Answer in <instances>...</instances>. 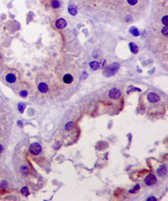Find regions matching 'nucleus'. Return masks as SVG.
Listing matches in <instances>:
<instances>
[{"label":"nucleus","instance_id":"obj_24","mask_svg":"<svg viewBox=\"0 0 168 201\" xmlns=\"http://www.w3.org/2000/svg\"><path fill=\"white\" fill-rule=\"evenodd\" d=\"M3 147L2 146L1 144H0V153H1V152H3Z\"/></svg>","mask_w":168,"mask_h":201},{"label":"nucleus","instance_id":"obj_11","mask_svg":"<svg viewBox=\"0 0 168 201\" xmlns=\"http://www.w3.org/2000/svg\"><path fill=\"white\" fill-rule=\"evenodd\" d=\"M130 50H131L134 54H137L138 51H139V48H138L137 44H134L133 42L130 43Z\"/></svg>","mask_w":168,"mask_h":201},{"label":"nucleus","instance_id":"obj_15","mask_svg":"<svg viewBox=\"0 0 168 201\" xmlns=\"http://www.w3.org/2000/svg\"><path fill=\"white\" fill-rule=\"evenodd\" d=\"M157 172H158V174H160V175H163V174H166V167H164V166H162V167H160L159 169L157 170Z\"/></svg>","mask_w":168,"mask_h":201},{"label":"nucleus","instance_id":"obj_18","mask_svg":"<svg viewBox=\"0 0 168 201\" xmlns=\"http://www.w3.org/2000/svg\"><path fill=\"white\" fill-rule=\"evenodd\" d=\"M167 31H168V28L167 26H165V27H163V29H161V33L163 35H165V36H167Z\"/></svg>","mask_w":168,"mask_h":201},{"label":"nucleus","instance_id":"obj_1","mask_svg":"<svg viewBox=\"0 0 168 201\" xmlns=\"http://www.w3.org/2000/svg\"><path fill=\"white\" fill-rule=\"evenodd\" d=\"M119 65L117 64V63H113V64H112V65H110V66H107L105 68V70H103L104 75L110 76V75H114V74L117 72V70H119Z\"/></svg>","mask_w":168,"mask_h":201},{"label":"nucleus","instance_id":"obj_12","mask_svg":"<svg viewBox=\"0 0 168 201\" xmlns=\"http://www.w3.org/2000/svg\"><path fill=\"white\" fill-rule=\"evenodd\" d=\"M68 11H69V13L73 16H75L76 14H77V10H76V8L74 6V5H70V6L68 7Z\"/></svg>","mask_w":168,"mask_h":201},{"label":"nucleus","instance_id":"obj_10","mask_svg":"<svg viewBox=\"0 0 168 201\" xmlns=\"http://www.w3.org/2000/svg\"><path fill=\"white\" fill-rule=\"evenodd\" d=\"M61 3L60 0H51V2H50V6L53 8H58L61 7Z\"/></svg>","mask_w":168,"mask_h":201},{"label":"nucleus","instance_id":"obj_7","mask_svg":"<svg viewBox=\"0 0 168 201\" xmlns=\"http://www.w3.org/2000/svg\"><path fill=\"white\" fill-rule=\"evenodd\" d=\"M16 75L13 73H9L6 75V81L9 83H14L16 81Z\"/></svg>","mask_w":168,"mask_h":201},{"label":"nucleus","instance_id":"obj_22","mask_svg":"<svg viewBox=\"0 0 168 201\" xmlns=\"http://www.w3.org/2000/svg\"><path fill=\"white\" fill-rule=\"evenodd\" d=\"M137 189H138V190L140 189V185H139V184H138V185H136L135 187H134V189H133V190H130V193H134V191L137 190Z\"/></svg>","mask_w":168,"mask_h":201},{"label":"nucleus","instance_id":"obj_4","mask_svg":"<svg viewBox=\"0 0 168 201\" xmlns=\"http://www.w3.org/2000/svg\"><path fill=\"white\" fill-rule=\"evenodd\" d=\"M156 181H157L156 177L152 174H149V175L146 176V178H145V183L148 186H151V185H153V184H155L156 183Z\"/></svg>","mask_w":168,"mask_h":201},{"label":"nucleus","instance_id":"obj_25","mask_svg":"<svg viewBox=\"0 0 168 201\" xmlns=\"http://www.w3.org/2000/svg\"><path fill=\"white\" fill-rule=\"evenodd\" d=\"M0 59H1V55H0Z\"/></svg>","mask_w":168,"mask_h":201},{"label":"nucleus","instance_id":"obj_3","mask_svg":"<svg viewBox=\"0 0 168 201\" xmlns=\"http://www.w3.org/2000/svg\"><path fill=\"white\" fill-rule=\"evenodd\" d=\"M147 100H149L150 103L155 104V103H158V102L160 100V96L156 94V93L150 92V93H149V94L147 95Z\"/></svg>","mask_w":168,"mask_h":201},{"label":"nucleus","instance_id":"obj_14","mask_svg":"<svg viewBox=\"0 0 168 201\" xmlns=\"http://www.w3.org/2000/svg\"><path fill=\"white\" fill-rule=\"evenodd\" d=\"M130 32L132 34L134 35V36H138V35L140 34H139V30H138L137 29H136L135 27H132L131 29H130Z\"/></svg>","mask_w":168,"mask_h":201},{"label":"nucleus","instance_id":"obj_20","mask_svg":"<svg viewBox=\"0 0 168 201\" xmlns=\"http://www.w3.org/2000/svg\"><path fill=\"white\" fill-rule=\"evenodd\" d=\"M127 2L129 3V4H130V5H136L137 4V3H138V0H127Z\"/></svg>","mask_w":168,"mask_h":201},{"label":"nucleus","instance_id":"obj_8","mask_svg":"<svg viewBox=\"0 0 168 201\" xmlns=\"http://www.w3.org/2000/svg\"><path fill=\"white\" fill-rule=\"evenodd\" d=\"M38 90L41 93H46L48 92V85L44 82L40 83L38 85Z\"/></svg>","mask_w":168,"mask_h":201},{"label":"nucleus","instance_id":"obj_17","mask_svg":"<svg viewBox=\"0 0 168 201\" xmlns=\"http://www.w3.org/2000/svg\"><path fill=\"white\" fill-rule=\"evenodd\" d=\"M25 104H23V103H19V106H18V108H19V111L21 113L24 112V111H25Z\"/></svg>","mask_w":168,"mask_h":201},{"label":"nucleus","instance_id":"obj_5","mask_svg":"<svg viewBox=\"0 0 168 201\" xmlns=\"http://www.w3.org/2000/svg\"><path fill=\"white\" fill-rule=\"evenodd\" d=\"M109 96L112 99H114V100L119 99L121 96V92L119 90H118L117 88H113L112 90L109 91Z\"/></svg>","mask_w":168,"mask_h":201},{"label":"nucleus","instance_id":"obj_2","mask_svg":"<svg viewBox=\"0 0 168 201\" xmlns=\"http://www.w3.org/2000/svg\"><path fill=\"white\" fill-rule=\"evenodd\" d=\"M29 152L32 154H34V155H38L41 152V146L37 142L32 143L29 146Z\"/></svg>","mask_w":168,"mask_h":201},{"label":"nucleus","instance_id":"obj_6","mask_svg":"<svg viewBox=\"0 0 168 201\" xmlns=\"http://www.w3.org/2000/svg\"><path fill=\"white\" fill-rule=\"evenodd\" d=\"M56 27L57 29H64V28L66 27V21L62 18H58V19L56 21Z\"/></svg>","mask_w":168,"mask_h":201},{"label":"nucleus","instance_id":"obj_23","mask_svg":"<svg viewBox=\"0 0 168 201\" xmlns=\"http://www.w3.org/2000/svg\"><path fill=\"white\" fill-rule=\"evenodd\" d=\"M149 200H156V199L154 198V197H150V198L147 199V201H149Z\"/></svg>","mask_w":168,"mask_h":201},{"label":"nucleus","instance_id":"obj_19","mask_svg":"<svg viewBox=\"0 0 168 201\" xmlns=\"http://www.w3.org/2000/svg\"><path fill=\"white\" fill-rule=\"evenodd\" d=\"M167 15H165L162 18V23H163V25L165 26H167L168 25V22H167Z\"/></svg>","mask_w":168,"mask_h":201},{"label":"nucleus","instance_id":"obj_13","mask_svg":"<svg viewBox=\"0 0 168 201\" xmlns=\"http://www.w3.org/2000/svg\"><path fill=\"white\" fill-rule=\"evenodd\" d=\"M90 67L93 70H97L98 68H99V64H98V62H97V61H93V62L90 63Z\"/></svg>","mask_w":168,"mask_h":201},{"label":"nucleus","instance_id":"obj_21","mask_svg":"<svg viewBox=\"0 0 168 201\" xmlns=\"http://www.w3.org/2000/svg\"><path fill=\"white\" fill-rule=\"evenodd\" d=\"M28 95V92H26V91H22V92H20V96H22V97H26Z\"/></svg>","mask_w":168,"mask_h":201},{"label":"nucleus","instance_id":"obj_16","mask_svg":"<svg viewBox=\"0 0 168 201\" xmlns=\"http://www.w3.org/2000/svg\"><path fill=\"white\" fill-rule=\"evenodd\" d=\"M21 193H23L24 195H25V196H28V195L29 194V189H28V187H24L23 189H21Z\"/></svg>","mask_w":168,"mask_h":201},{"label":"nucleus","instance_id":"obj_9","mask_svg":"<svg viewBox=\"0 0 168 201\" xmlns=\"http://www.w3.org/2000/svg\"><path fill=\"white\" fill-rule=\"evenodd\" d=\"M63 81L66 84H71L73 81V76L70 75V74H66V75L63 76Z\"/></svg>","mask_w":168,"mask_h":201}]
</instances>
